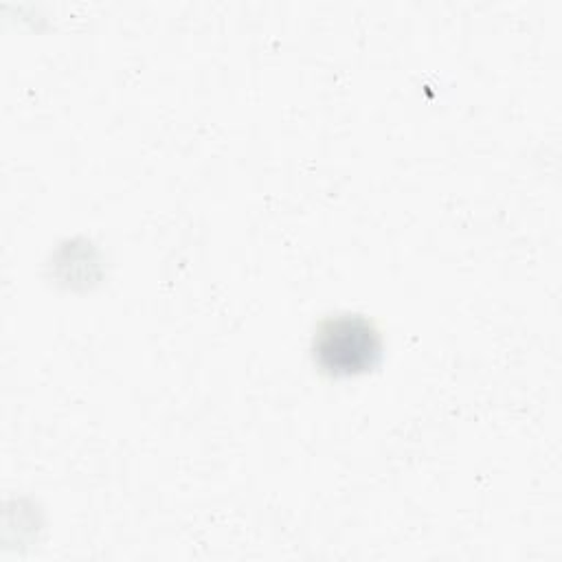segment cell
<instances>
[{
    "label": "cell",
    "instance_id": "obj_1",
    "mask_svg": "<svg viewBox=\"0 0 562 562\" xmlns=\"http://www.w3.org/2000/svg\"><path fill=\"white\" fill-rule=\"evenodd\" d=\"M380 356L375 327L358 314H342L323 321L314 336V358L323 371L353 375L371 369Z\"/></svg>",
    "mask_w": 562,
    "mask_h": 562
}]
</instances>
